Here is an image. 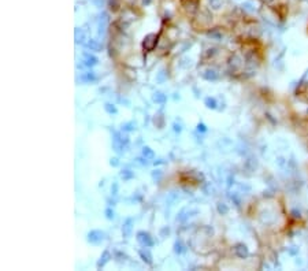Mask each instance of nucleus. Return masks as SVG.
Segmentation results:
<instances>
[{"instance_id":"nucleus-1","label":"nucleus","mask_w":308,"mask_h":271,"mask_svg":"<svg viewBox=\"0 0 308 271\" xmlns=\"http://www.w3.org/2000/svg\"><path fill=\"white\" fill-rule=\"evenodd\" d=\"M104 237H105V234L103 231H100V230H92V231L88 233V241L90 244H94V245L100 244L101 241L104 240Z\"/></svg>"},{"instance_id":"nucleus-2","label":"nucleus","mask_w":308,"mask_h":271,"mask_svg":"<svg viewBox=\"0 0 308 271\" xmlns=\"http://www.w3.org/2000/svg\"><path fill=\"white\" fill-rule=\"evenodd\" d=\"M137 241H138L142 246H145V248L153 245V240H152L151 234H149V233H145V231H138V233H137Z\"/></svg>"},{"instance_id":"nucleus-3","label":"nucleus","mask_w":308,"mask_h":271,"mask_svg":"<svg viewBox=\"0 0 308 271\" xmlns=\"http://www.w3.org/2000/svg\"><path fill=\"white\" fill-rule=\"evenodd\" d=\"M156 41H157L156 34H149V36L145 37L142 45H144V48H145L146 51H152V49L155 48V45H156Z\"/></svg>"},{"instance_id":"nucleus-4","label":"nucleus","mask_w":308,"mask_h":271,"mask_svg":"<svg viewBox=\"0 0 308 271\" xmlns=\"http://www.w3.org/2000/svg\"><path fill=\"white\" fill-rule=\"evenodd\" d=\"M234 250H235V255L238 256V257H245V256H248V249H246L245 245H242V244L235 245Z\"/></svg>"},{"instance_id":"nucleus-5","label":"nucleus","mask_w":308,"mask_h":271,"mask_svg":"<svg viewBox=\"0 0 308 271\" xmlns=\"http://www.w3.org/2000/svg\"><path fill=\"white\" fill-rule=\"evenodd\" d=\"M84 62L86 66H94L96 63H97V57H94L93 55H90V53L85 52L84 53Z\"/></svg>"},{"instance_id":"nucleus-6","label":"nucleus","mask_w":308,"mask_h":271,"mask_svg":"<svg viewBox=\"0 0 308 271\" xmlns=\"http://www.w3.org/2000/svg\"><path fill=\"white\" fill-rule=\"evenodd\" d=\"M131 224H133V219H127V220L125 222V224H123V227H122V233H123L125 237H129V235H130Z\"/></svg>"},{"instance_id":"nucleus-7","label":"nucleus","mask_w":308,"mask_h":271,"mask_svg":"<svg viewBox=\"0 0 308 271\" xmlns=\"http://www.w3.org/2000/svg\"><path fill=\"white\" fill-rule=\"evenodd\" d=\"M140 256H141V259L145 261V263L152 264V255L149 253V250H145V249L140 250Z\"/></svg>"},{"instance_id":"nucleus-8","label":"nucleus","mask_w":308,"mask_h":271,"mask_svg":"<svg viewBox=\"0 0 308 271\" xmlns=\"http://www.w3.org/2000/svg\"><path fill=\"white\" fill-rule=\"evenodd\" d=\"M108 260H110V252H108V250H104L103 256H101V257H100V260L97 261V268H101V267L104 266Z\"/></svg>"},{"instance_id":"nucleus-9","label":"nucleus","mask_w":308,"mask_h":271,"mask_svg":"<svg viewBox=\"0 0 308 271\" xmlns=\"http://www.w3.org/2000/svg\"><path fill=\"white\" fill-rule=\"evenodd\" d=\"M203 77L205 79H208V81H214V79L218 78V74L215 73L214 70H207V71L203 74Z\"/></svg>"},{"instance_id":"nucleus-10","label":"nucleus","mask_w":308,"mask_h":271,"mask_svg":"<svg viewBox=\"0 0 308 271\" xmlns=\"http://www.w3.org/2000/svg\"><path fill=\"white\" fill-rule=\"evenodd\" d=\"M166 100H167L166 94L160 93V92L155 93V96H153V101H156V103H159V104H163V103H166Z\"/></svg>"},{"instance_id":"nucleus-11","label":"nucleus","mask_w":308,"mask_h":271,"mask_svg":"<svg viewBox=\"0 0 308 271\" xmlns=\"http://www.w3.org/2000/svg\"><path fill=\"white\" fill-rule=\"evenodd\" d=\"M86 47L90 48L92 51H100V49H101V45H100L99 42H96L94 40H89V41L86 42Z\"/></svg>"},{"instance_id":"nucleus-12","label":"nucleus","mask_w":308,"mask_h":271,"mask_svg":"<svg viewBox=\"0 0 308 271\" xmlns=\"http://www.w3.org/2000/svg\"><path fill=\"white\" fill-rule=\"evenodd\" d=\"M96 79V75H94L92 71L90 73H85L81 75V81H84V82H90V81H94Z\"/></svg>"},{"instance_id":"nucleus-13","label":"nucleus","mask_w":308,"mask_h":271,"mask_svg":"<svg viewBox=\"0 0 308 271\" xmlns=\"http://www.w3.org/2000/svg\"><path fill=\"white\" fill-rule=\"evenodd\" d=\"M142 155H144L145 159H153V156H155L153 151H152L149 146H144V148H142Z\"/></svg>"},{"instance_id":"nucleus-14","label":"nucleus","mask_w":308,"mask_h":271,"mask_svg":"<svg viewBox=\"0 0 308 271\" xmlns=\"http://www.w3.org/2000/svg\"><path fill=\"white\" fill-rule=\"evenodd\" d=\"M205 105H207L208 108H216V101H215V99H212V97H207V99H205Z\"/></svg>"},{"instance_id":"nucleus-15","label":"nucleus","mask_w":308,"mask_h":271,"mask_svg":"<svg viewBox=\"0 0 308 271\" xmlns=\"http://www.w3.org/2000/svg\"><path fill=\"white\" fill-rule=\"evenodd\" d=\"M104 109L108 112V114H116V107H115L114 104H110V103H107V104L104 105Z\"/></svg>"},{"instance_id":"nucleus-16","label":"nucleus","mask_w":308,"mask_h":271,"mask_svg":"<svg viewBox=\"0 0 308 271\" xmlns=\"http://www.w3.org/2000/svg\"><path fill=\"white\" fill-rule=\"evenodd\" d=\"M174 248H175V252H177V253H182L183 252V246H182V244H181V241H177L175 245H174Z\"/></svg>"},{"instance_id":"nucleus-17","label":"nucleus","mask_w":308,"mask_h":271,"mask_svg":"<svg viewBox=\"0 0 308 271\" xmlns=\"http://www.w3.org/2000/svg\"><path fill=\"white\" fill-rule=\"evenodd\" d=\"M122 129L123 130H133V129H136V123H125V125H122Z\"/></svg>"},{"instance_id":"nucleus-18","label":"nucleus","mask_w":308,"mask_h":271,"mask_svg":"<svg viewBox=\"0 0 308 271\" xmlns=\"http://www.w3.org/2000/svg\"><path fill=\"white\" fill-rule=\"evenodd\" d=\"M82 38H84L82 31L77 29V30H75V41H77V42H81V41H82Z\"/></svg>"},{"instance_id":"nucleus-19","label":"nucleus","mask_w":308,"mask_h":271,"mask_svg":"<svg viewBox=\"0 0 308 271\" xmlns=\"http://www.w3.org/2000/svg\"><path fill=\"white\" fill-rule=\"evenodd\" d=\"M218 211H219L220 214H226L229 209H227V207H226L223 203H219V204H218Z\"/></svg>"},{"instance_id":"nucleus-20","label":"nucleus","mask_w":308,"mask_h":271,"mask_svg":"<svg viewBox=\"0 0 308 271\" xmlns=\"http://www.w3.org/2000/svg\"><path fill=\"white\" fill-rule=\"evenodd\" d=\"M105 216H107L108 219H112V218H114V211H112L111 208L105 209Z\"/></svg>"},{"instance_id":"nucleus-21","label":"nucleus","mask_w":308,"mask_h":271,"mask_svg":"<svg viewBox=\"0 0 308 271\" xmlns=\"http://www.w3.org/2000/svg\"><path fill=\"white\" fill-rule=\"evenodd\" d=\"M122 177H123V178H130V177H133V172H129V170H125V171L122 172Z\"/></svg>"},{"instance_id":"nucleus-22","label":"nucleus","mask_w":308,"mask_h":271,"mask_svg":"<svg viewBox=\"0 0 308 271\" xmlns=\"http://www.w3.org/2000/svg\"><path fill=\"white\" fill-rule=\"evenodd\" d=\"M197 130L198 131H205V130H207V127H205V125H203V123H198V125H197Z\"/></svg>"},{"instance_id":"nucleus-23","label":"nucleus","mask_w":308,"mask_h":271,"mask_svg":"<svg viewBox=\"0 0 308 271\" xmlns=\"http://www.w3.org/2000/svg\"><path fill=\"white\" fill-rule=\"evenodd\" d=\"M111 166H118V159L116 157H114V159H111Z\"/></svg>"},{"instance_id":"nucleus-24","label":"nucleus","mask_w":308,"mask_h":271,"mask_svg":"<svg viewBox=\"0 0 308 271\" xmlns=\"http://www.w3.org/2000/svg\"><path fill=\"white\" fill-rule=\"evenodd\" d=\"M111 190H112V194H116V190H118V185H116V183H114V188L111 189Z\"/></svg>"},{"instance_id":"nucleus-25","label":"nucleus","mask_w":308,"mask_h":271,"mask_svg":"<svg viewBox=\"0 0 308 271\" xmlns=\"http://www.w3.org/2000/svg\"><path fill=\"white\" fill-rule=\"evenodd\" d=\"M174 130H175V131H181V126L175 123V125H174Z\"/></svg>"}]
</instances>
